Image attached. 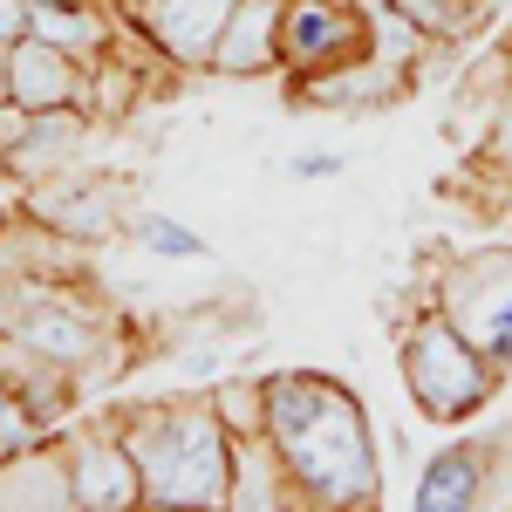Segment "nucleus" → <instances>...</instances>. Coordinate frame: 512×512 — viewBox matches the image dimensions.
<instances>
[{"label": "nucleus", "instance_id": "obj_19", "mask_svg": "<svg viewBox=\"0 0 512 512\" xmlns=\"http://www.w3.org/2000/svg\"><path fill=\"white\" fill-rule=\"evenodd\" d=\"M41 437H55L48 424H41L35 410L21 403V396L7 390V403H0V458H14V451H28V444H41Z\"/></svg>", "mask_w": 512, "mask_h": 512}, {"label": "nucleus", "instance_id": "obj_21", "mask_svg": "<svg viewBox=\"0 0 512 512\" xmlns=\"http://www.w3.org/2000/svg\"><path fill=\"white\" fill-rule=\"evenodd\" d=\"M28 117H35V110H21V103H14V96H7V103H0V164L14 158V144H21V137H28Z\"/></svg>", "mask_w": 512, "mask_h": 512}, {"label": "nucleus", "instance_id": "obj_5", "mask_svg": "<svg viewBox=\"0 0 512 512\" xmlns=\"http://www.w3.org/2000/svg\"><path fill=\"white\" fill-rule=\"evenodd\" d=\"M431 308L472 342L499 376H512V246L458 253L431 287Z\"/></svg>", "mask_w": 512, "mask_h": 512}, {"label": "nucleus", "instance_id": "obj_23", "mask_svg": "<svg viewBox=\"0 0 512 512\" xmlns=\"http://www.w3.org/2000/svg\"><path fill=\"white\" fill-rule=\"evenodd\" d=\"M342 151H301V158H294V178H335V171H342Z\"/></svg>", "mask_w": 512, "mask_h": 512}, {"label": "nucleus", "instance_id": "obj_11", "mask_svg": "<svg viewBox=\"0 0 512 512\" xmlns=\"http://www.w3.org/2000/svg\"><path fill=\"white\" fill-rule=\"evenodd\" d=\"M280 69V0H233L219 48H212V76H267Z\"/></svg>", "mask_w": 512, "mask_h": 512}, {"label": "nucleus", "instance_id": "obj_14", "mask_svg": "<svg viewBox=\"0 0 512 512\" xmlns=\"http://www.w3.org/2000/svg\"><path fill=\"white\" fill-rule=\"evenodd\" d=\"M478 492H485V444H451L437 451L424 478H417V512H472Z\"/></svg>", "mask_w": 512, "mask_h": 512}, {"label": "nucleus", "instance_id": "obj_4", "mask_svg": "<svg viewBox=\"0 0 512 512\" xmlns=\"http://www.w3.org/2000/svg\"><path fill=\"white\" fill-rule=\"evenodd\" d=\"M0 328H7L21 349H35L41 362L69 369V376L110 342L103 308L82 301L76 280H41V274H14V267L0 274Z\"/></svg>", "mask_w": 512, "mask_h": 512}, {"label": "nucleus", "instance_id": "obj_1", "mask_svg": "<svg viewBox=\"0 0 512 512\" xmlns=\"http://www.w3.org/2000/svg\"><path fill=\"white\" fill-rule=\"evenodd\" d=\"M267 437H274L301 506H315V512L376 506V492H383L376 437H369L362 403L342 383H328L315 369L267 376Z\"/></svg>", "mask_w": 512, "mask_h": 512}, {"label": "nucleus", "instance_id": "obj_26", "mask_svg": "<svg viewBox=\"0 0 512 512\" xmlns=\"http://www.w3.org/2000/svg\"><path fill=\"white\" fill-rule=\"evenodd\" d=\"M0 403H7V383H0Z\"/></svg>", "mask_w": 512, "mask_h": 512}, {"label": "nucleus", "instance_id": "obj_20", "mask_svg": "<svg viewBox=\"0 0 512 512\" xmlns=\"http://www.w3.org/2000/svg\"><path fill=\"white\" fill-rule=\"evenodd\" d=\"M478 171L512 185V96L492 110V130H485V144H478Z\"/></svg>", "mask_w": 512, "mask_h": 512}, {"label": "nucleus", "instance_id": "obj_16", "mask_svg": "<svg viewBox=\"0 0 512 512\" xmlns=\"http://www.w3.org/2000/svg\"><path fill=\"white\" fill-rule=\"evenodd\" d=\"M205 403L219 410L226 437H260L267 431V376H219Z\"/></svg>", "mask_w": 512, "mask_h": 512}, {"label": "nucleus", "instance_id": "obj_6", "mask_svg": "<svg viewBox=\"0 0 512 512\" xmlns=\"http://www.w3.org/2000/svg\"><path fill=\"white\" fill-rule=\"evenodd\" d=\"M369 55V7L362 0H280V69L294 82L328 76Z\"/></svg>", "mask_w": 512, "mask_h": 512}, {"label": "nucleus", "instance_id": "obj_7", "mask_svg": "<svg viewBox=\"0 0 512 512\" xmlns=\"http://www.w3.org/2000/svg\"><path fill=\"white\" fill-rule=\"evenodd\" d=\"M69 472H76V512H130L144 506V472L123 444V424L117 410L103 417H69Z\"/></svg>", "mask_w": 512, "mask_h": 512}, {"label": "nucleus", "instance_id": "obj_3", "mask_svg": "<svg viewBox=\"0 0 512 512\" xmlns=\"http://www.w3.org/2000/svg\"><path fill=\"white\" fill-rule=\"evenodd\" d=\"M396 362H403L410 403H417L431 424H465V417H478V410L499 396V369L437 315V308H424V315L403 328Z\"/></svg>", "mask_w": 512, "mask_h": 512}, {"label": "nucleus", "instance_id": "obj_8", "mask_svg": "<svg viewBox=\"0 0 512 512\" xmlns=\"http://www.w3.org/2000/svg\"><path fill=\"white\" fill-rule=\"evenodd\" d=\"M123 14L137 21V35L158 41L171 69H212V48H219L233 0H123Z\"/></svg>", "mask_w": 512, "mask_h": 512}, {"label": "nucleus", "instance_id": "obj_13", "mask_svg": "<svg viewBox=\"0 0 512 512\" xmlns=\"http://www.w3.org/2000/svg\"><path fill=\"white\" fill-rule=\"evenodd\" d=\"M301 96L321 103V110H390L396 96H403V69L383 62V55H355V62L328 69V76H308Z\"/></svg>", "mask_w": 512, "mask_h": 512}, {"label": "nucleus", "instance_id": "obj_17", "mask_svg": "<svg viewBox=\"0 0 512 512\" xmlns=\"http://www.w3.org/2000/svg\"><path fill=\"white\" fill-rule=\"evenodd\" d=\"M137 96H144V69L137 62H123V55H103V62H89V103L82 110H96V117H130L137 110Z\"/></svg>", "mask_w": 512, "mask_h": 512}, {"label": "nucleus", "instance_id": "obj_12", "mask_svg": "<svg viewBox=\"0 0 512 512\" xmlns=\"http://www.w3.org/2000/svg\"><path fill=\"white\" fill-rule=\"evenodd\" d=\"M301 506V492H294V478L280 465L274 437H233V499L226 512H294Z\"/></svg>", "mask_w": 512, "mask_h": 512}, {"label": "nucleus", "instance_id": "obj_25", "mask_svg": "<svg viewBox=\"0 0 512 512\" xmlns=\"http://www.w3.org/2000/svg\"><path fill=\"white\" fill-rule=\"evenodd\" d=\"M362 7H383V0H362Z\"/></svg>", "mask_w": 512, "mask_h": 512}, {"label": "nucleus", "instance_id": "obj_2", "mask_svg": "<svg viewBox=\"0 0 512 512\" xmlns=\"http://www.w3.org/2000/svg\"><path fill=\"white\" fill-rule=\"evenodd\" d=\"M123 444L144 472V506L226 512L233 499V437L205 396H151L117 403Z\"/></svg>", "mask_w": 512, "mask_h": 512}, {"label": "nucleus", "instance_id": "obj_22", "mask_svg": "<svg viewBox=\"0 0 512 512\" xmlns=\"http://www.w3.org/2000/svg\"><path fill=\"white\" fill-rule=\"evenodd\" d=\"M35 21V0H0V41H21Z\"/></svg>", "mask_w": 512, "mask_h": 512}, {"label": "nucleus", "instance_id": "obj_15", "mask_svg": "<svg viewBox=\"0 0 512 512\" xmlns=\"http://www.w3.org/2000/svg\"><path fill=\"white\" fill-rule=\"evenodd\" d=\"M76 151H82V110H35L28 137L7 158V171L14 178H48V171H69Z\"/></svg>", "mask_w": 512, "mask_h": 512}, {"label": "nucleus", "instance_id": "obj_10", "mask_svg": "<svg viewBox=\"0 0 512 512\" xmlns=\"http://www.w3.org/2000/svg\"><path fill=\"white\" fill-rule=\"evenodd\" d=\"M0 512H76V472L62 431L0 458Z\"/></svg>", "mask_w": 512, "mask_h": 512}, {"label": "nucleus", "instance_id": "obj_24", "mask_svg": "<svg viewBox=\"0 0 512 512\" xmlns=\"http://www.w3.org/2000/svg\"><path fill=\"white\" fill-rule=\"evenodd\" d=\"M7 55H14V41H0V103H7Z\"/></svg>", "mask_w": 512, "mask_h": 512}, {"label": "nucleus", "instance_id": "obj_9", "mask_svg": "<svg viewBox=\"0 0 512 512\" xmlns=\"http://www.w3.org/2000/svg\"><path fill=\"white\" fill-rule=\"evenodd\" d=\"M7 96L21 110H82L89 103V62L62 55L41 35H21L7 55Z\"/></svg>", "mask_w": 512, "mask_h": 512}, {"label": "nucleus", "instance_id": "obj_18", "mask_svg": "<svg viewBox=\"0 0 512 512\" xmlns=\"http://www.w3.org/2000/svg\"><path fill=\"white\" fill-rule=\"evenodd\" d=\"M130 239H137V246H151V253H164V260H198V253H205V239H198L192 226H178V219H164V212L130 219Z\"/></svg>", "mask_w": 512, "mask_h": 512}]
</instances>
